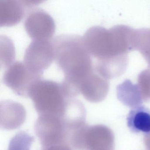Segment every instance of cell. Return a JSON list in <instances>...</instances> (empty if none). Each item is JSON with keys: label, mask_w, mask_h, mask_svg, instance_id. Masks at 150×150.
I'll use <instances>...</instances> for the list:
<instances>
[{"label": "cell", "mask_w": 150, "mask_h": 150, "mask_svg": "<svg viewBox=\"0 0 150 150\" xmlns=\"http://www.w3.org/2000/svg\"><path fill=\"white\" fill-rule=\"evenodd\" d=\"M54 59L63 71L64 81L79 93L81 82L93 73L92 61L83 37L78 35L62 34L52 40Z\"/></svg>", "instance_id": "cell-1"}, {"label": "cell", "mask_w": 150, "mask_h": 150, "mask_svg": "<svg viewBox=\"0 0 150 150\" xmlns=\"http://www.w3.org/2000/svg\"><path fill=\"white\" fill-rule=\"evenodd\" d=\"M39 115L50 114L63 117L70 98L64 91L61 82L41 79L33 86L29 93Z\"/></svg>", "instance_id": "cell-2"}, {"label": "cell", "mask_w": 150, "mask_h": 150, "mask_svg": "<svg viewBox=\"0 0 150 150\" xmlns=\"http://www.w3.org/2000/svg\"><path fill=\"white\" fill-rule=\"evenodd\" d=\"M35 130L43 147L59 144L68 145V132L60 116L40 115L36 121Z\"/></svg>", "instance_id": "cell-3"}, {"label": "cell", "mask_w": 150, "mask_h": 150, "mask_svg": "<svg viewBox=\"0 0 150 150\" xmlns=\"http://www.w3.org/2000/svg\"><path fill=\"white\" fill-rule=\"evenodd\" d=\"M42 74L30 70L23 62L16 61L7 68L2 81L6 86L17 95L28 97L31 88L42 79Z\"/></svg>", "instance_id": "cell-4"}, {"label": "cell", "mask_w": 150, "mask_h": 150, "mask_svg": "<svg viewBox=\"0 0 150 150\" xmlns=\"http://www.w3.org/2000/svg\"><path fill=\"white\" fill-rule=\"evenodd\" d=\"M54 59L52 40L35 39L30 42L26 48L23 62L30 70L43 73Z\"/></svg>", "instance_id": "cell-5"}, {"label": "cell", "mask_w": 150, "mask_h": 150, "mask_svg": "<svg viewBox=\"0 0 150 150\" xmlns=\"http://www.w3.org/2000/svg\"><path fill=\"white\" fill-rule=\"evenodd\" d=\"M24 28L30 37L35 39H51L55 30L52 17L41 8H35L27 15Z\"/></svg>", "instance_id": "cell-6"}, {"label": "cell", "mask_w": 150, "mask_h": 150, "mask_svg": "<svg viewBox=\"0 0 150 150\" xmlns=\"http://www.w3.org/2000/svg\"><path fill=\"white\" fill-rule=\"evenodd\" d=\"M27 112L23 105L12 100L0 103V126L1 129L13 130L20 128L25 122Z\"/></svg>", "instance_id": "cell-7"}, {"label": "cell", "mask_w": 150, "mask_h": 150, "mask_svg": "<svg viewBox=\"0 0 150 150\" xmlns=\"http://www.w3.org/2000/svg\"><path fill=\"white\" fill-rule=\"evenodd\" d=\"M126 123L129 130L138 135L150 134V109L144 106L132 108L126 117Z\"/></svg>", "instance_id": "cell-8"}, {"label": "cell", "mask_w": 150, "mask_h": 150, "mask_svg": "<svg viewBox=\"0 0 150 150\" xmlns=\"http://www.w3.org/2000/svg\"><path fill=\"white\" fill-rule=\"evenodd\" d=\"M21 1L0 0V26L15 25L21 20L24 13Z\"/></svg>", "instance_id": "cell-9"}, {"label": "cell", "mask_w": 150, "mask_h": 150, "mask_svg": "<svg viewBox=\"0 0 150 150\" xmlns=\"http://www.w3.org/2000/svg\"><path fill=\"white\" fill-rule=\"evenodd\" d=\"M15 48L11 39L6 35H0V67H8L14 62Z\"/></svg>", "instance_id": "cell-10"}, {"label": "cell", "mask_w": 150, "mask_h": 150, "mask_svg": "<svg viewBox=\"0 0 150 150\" xmlns=\"http://www.w3.org/2000/svg\"><path fill=\"white\" fill-rule=\"evenodd\" d=\"M34 138L28 132H19L9 142L8 150H30Z\"/></svg>", "instance_id": "cell-11"}, {"label": "cell", "mask_w": 150, "mask_h": 150, "mask_svg": "<svg viewBox=\"0 0 150 150\" xmlns=\"http://www.w3.org/2000/svg\"><path fill=\"white\" fill-rule=\"evenodd\" d=\"M42 150H72V149L67 145L59 144L43 147Z\"/></svg>", "instance_id": "cell-12"}]
</instances>
